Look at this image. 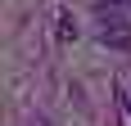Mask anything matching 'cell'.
Returning a JSON list of instances; mask_svg holds the SVG:
<instances>
[{
	"label": "cell",
	"instance_id": "1",
	"mask_svg": "<svg viewBox=\"0 0 131 126\" xmlns=\"http://www.w3.org/2000/svg\"><path fill=\"white\" fill-rule=\"evenodd\" d=\"M95 36L104 41L108 50H131V23H127V18H118V14H108L104 23H100Z\"/></svg>",
	"mask_w": 131,
	"mask_h": 126
},
{
	"label": "cell",
	"instance_id": "2",
	"mask_svg": "<svg viewBox=\"0 0 131 126\" xmlns=\"http://www.w3.org/2000/svg\"><path fill=\"white\" fill-rule=\"evenodd\" d=\"M77 36V27H72V18L68 14H59V41H72Z\"/></svg>",
	"mask_w": 131,
	"mask_h": 126
}]
</instances>
